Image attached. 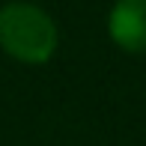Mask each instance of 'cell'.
Segmentation results:
<instances>
[{
    "instance_id": "7a4b0ae2",
    "label": "cell",
    "mask_w": 146,
    "mask_h": 146,
    "mask_svg": "<svg viewBox=\"0 0 146 146\" xmlns=\"http://www.w3.org/2000/svg\"><path fill=\"white\" fill-rule=\"evenodd\" d=\"M108 39L122 54H146V0H113L104 18Z\"/></svg>"
},
{
    "instance_id": "6da1fadb",
    "label": "cell",
    "mask_w": 146,
    "mask_h": 146,
    "mask_svg": "<svg viewBox=\"0 0 146 146\" xmlns=\"http://www.w3.org/2000/svg\"><path fill=\"white\" fill-rule=\"evenodd\" d=\"M57 18L33 0H6L0 6V51L21 66H45L60 51Z\"/></svg>"
}]
</instances>
